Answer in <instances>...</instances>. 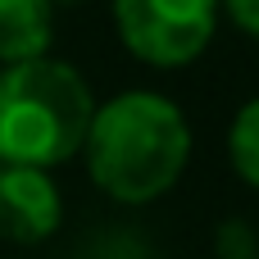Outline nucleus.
<instances>
[{"instance_id": "obj_1", "label": "nucleus", "mask_w": 259, "mask_h": 259, "mask_svg": "<svg viewBox=\"0 0 259 259\" xmlns=\"http://www.w3.org/2000/svg\"><path fill=\"white\" fill-rule=\"evenodd\" d=\"M91 182L118 205H150L187 168L191 127L182 109L155 91H123L91 114L87 127Z\"/></svg>"}, {"instance_id": "obj_2", "label": "nucleus", "mask_w": 259, "mask_h": 259, "mask_svg": "<svg viewBox=\"0 0 259 259\" xmlns=\"http://www.w3.org/2000/svg\"><path fill=\"white\" fill-rule=\"evenodd\" d=\"M96 100L87 77L64 59H23L0 73V164L55 168L87 141Z\"/></svg>"}, {"instance_id": "obj_3", "label": "nucleus", "mask_w": 259, "mask_h": 259, "mask_svg": "<svg viewBox=\"0 0 259 259\" xmlns=\"http://www.w3.org/2000/svg\"><path fill=\"white\" fill-rule=\"evenodd\" d=\"M114 23L137 59L155 68H182L209 46L219 27V0H114Z\"/></svg>"}, {"instance_id": "obj_4", "label": "nucleus", "mask_w": 259, "mask_h": 259, "mask_svg": "<svg viewBox=\"0 0 259 259\" xmlns=\"http://www.w3.org/2000/svg\"><path fill=\"white\" fill-rule=\"evenodd\" d=\"M59 219H64L59 187L50 182L46 168L0 164V241L36 246L59 232Z\"/></svg>"}, {"instance_id": "obj_5", "label": "nucleus", "mask_w": 259, "mask_h": 259, "mask_svg": "<svg viewBox=\"0 0 259 259\" xmlns=\"http://www.w3.org/2000/svg\"><path fill=\"white\" fill-rule=\"evenodd\" d=\"M50 50V0H0V64L41 59Z\"/></svg>"}, {"instance_id": "obj_6", "label": "nucleus", "mask_w": 259, "mask_h": 259, "mask_svg": "<svg viewBox=\"0 0 259 259\" xmlns=\"http://www.w3.org/2000/svg\"><path fill=\"white\" fill-rule=\"evenodd\" d=\"M228 159L241 182L259 187V96L241 105V114L228 127Z\"/></svg>"}, {"instance_id": "obj_7", "label": "nucleus", "mask_w": 259, "mask_h": 259, "mask_svg": "<svg viewBox=\"0 0 259 259\" xmlns=\"http://www.w3.org/2000/svg\"><path fill=\"white\" fill-rule=\"evenodd\" d=\"M219 9H228V18L246 36H259V0H219Z\"/></svg>"}, {"instance_id": "obj_8", "label": "nucleus", "mask_w": 259, "mask_h": 259, "mask_svg": "<svg viewBox=\"0 0 259 259\" xmlns=\"http://www.w3.org/2000/svg\"><path fill=\"white\" fill-rule=\"evenodd\" d=\"M50 5H55V0H50Z\"/></svg>"}]
</instances>
